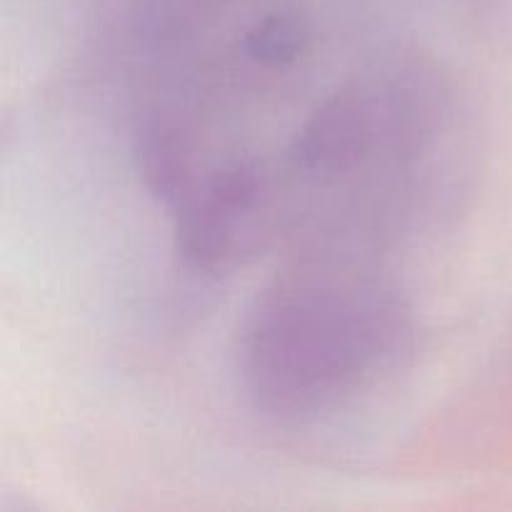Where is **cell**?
I'll use <instances>...</instances> for the list:
<instances>
[{
	"label": "cell",
	"mask_w": 512,
	"mask_h": 512,
	"mask_svg": "<svg viewBox=\"0 0 512 512\" xmlns=\"http://www.w3.org/2000/svg\"><path fill=\"white\" fill-rule=\"evenodd\" d=\"M308 48V28L293 13H270L245 35V53L255 63L280 68L300 58Z\"/></svg>",
	"instance_id": "7a4b0ae2"
},
{
	"label": "cell",
	"mask_w": 512,
	"mask_h": 512,
	"mask_svg": "<svg viewBox=\"0 0 512 512\" xmlns=\"http://www.w3.org/2000/svg\"><path fill=\"white\" fill-rule=\"evenodd\" d=\"M283 288L263 300L245 335L253 390L280 408L320 403L338 393L393 343V310L373 295Z\"/></svg>",
	"instance_id": "6da1fadb"
}]
</instances>
